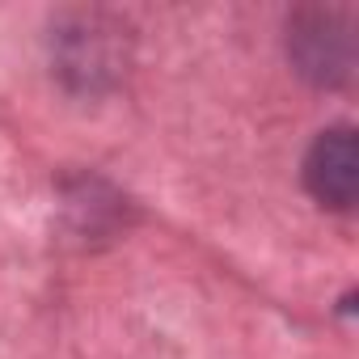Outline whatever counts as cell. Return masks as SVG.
I'll return each instance as SVG.
<instances>
[{"label": "cell", "mask_w": 359, "mask_h": 359, "mask_svg": "<svg viewBox=\"0 0 359 359\" xmlns=\"http://www.w3.org/2000/svg\"><path fill=\"white\" fill-rule=\"evenodd\" d=\"M304 182L321 208L351 212L359 195V148L351 127H330L313 140L304 161Z\"/></svg>", "instance_id": "6da1fadb"}]
</instances>
